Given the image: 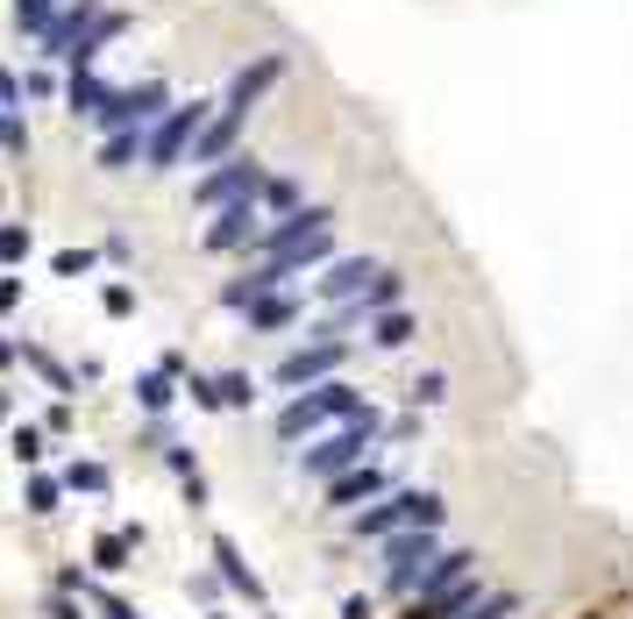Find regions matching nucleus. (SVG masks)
<instances>
[{
    "instance_id": "obj_11",
    "label": "nucleus",
    "mask_w": 633,
    "mask_h": 619,
    "mask_svg": "<svg viewBox=\"0 0 633 619\" xmlns=\"http://www.w3.org/2000/svg\"><path fill=\"white\" fill-rule=\"evenodd\" d=\"M264 229H270V214L256 200H243V207H221L214 221H207V235H200V250L207 256H256V243H264Z\"/></svg>"
},
{
    "instance_id": "obj_12",
    "label": "nucleus",
    "mask_w": 633,
    "mask_h": 619,
    "mask_svg": "<svg viewBox=\"0 0 633 619\" xmlns=\"http://www.w3.org/2000/svg\"><path fill=\"white\" fill-rule=\"evenodd\" d=\"M378 270H385L378 256H335V264L313 270L307 292L321 299V307H349V299H364V292H370V278H378Z\"/></svg>"
},
{
    "instance_id": "obj_37",
    "label": "nucleus",
    "mask_w": 633,
    "mask_h": 619,
    "mask_svg": "<svg viewBox=\"0 0 633 619\" xmlns=\"http://www.w3.org/2000/svg\"><path fill=\"white\" fill-rule=\"evenodd\" d=\"M164 463H171V477H200V456L186 442H164Z\"/></svg>"
},
{
    "instance_id": "obj_34",
    "label": "nucleus",
    "mask_w": 633,
    "mask_h": 619,
    "mask_svg": "<svg viewBox=\"0 0 633 619\" xmlns=\"http://www.w3.org/2000/svg\"><path fill=\"white\" fill-rule=\"evenodd\" d=\"M100 307H108L114 321H129V313H135V285H122V278H108V285H100Z\"/></svg>"
},
{
    "instance_id": "obj_41",
    "label": "nucleus",
    "mask_w": 633,
    "mask_h": 619,
    "mask_svg": "<svg viewBox=\"0 0 633 619\" xmlns=\"http://www.w3.org/2000/svg\"><path fill=\"white\" fill-rule=\"evenodd\" d=\"M192 598H200V606H214V598H221V570H207V577H192Z\"/></svg>"
},
{
    "instance_id": "obj_22",
    "label": "nucleus",
    "mask_w": 633,
    "mask_h": 619,
    "mask_svg": "<svg viewBox=\"0 0 633 619\" xmlns=\"http://www.w3.org/2000/svg\"><path fill=\"white\" fill-rule=\"evenodd\" d=\"M57 477H65V491H79V498H108V491H114V471H108L100 456H71Z\"/></svg>"
},
{
    "instance_id": "obj_27",
    "label": "nucleus",
    "mask_w": 633,
    "mask_h": 619,
    "mask_svg": "<svg viewBox=\"0 0 633 619\" xmlns=\"http://www.w3.org/2000/svg\"><path fill=\"white\" fill-rule=\"evenodd\" d=\"M29 250H36V229L29 221H0V270H22Z\"/></svg>"
},
{
    "instance_id": "obj_5",
    "label": "nucleus",
    "mask_w": 633,
    "mask_h": 619,
    "mask_svg": "<svg viewBox=\"0 0 633 619\" xmlns=\"http://www.w3.org/2000/svg\"><path fill=\"white\" fill-rule=\"evenodd\" d=\"M342 364H349V335H307L299 350H285L278 364H270L264 385L270 391H307V385H327V377H342Z\"/></svg>"
},
{
    "instance_id": "obj_21",
    "label": "nucleus",
    "mask_w": 633,
    "mask_h": 619,
    "mask_svg": "<svg viewBox=\"0 0 633 619\" xmlns=\"http://www.w3.org/2000/svg\"><path fill=\"white\" fill-rule=\"evenodd\" d=\"M8 456L22 463V471H43V456H51V428H43V420H14V428H8Z\"/></svg>"
},
{
    "instance_id": "obj_1",
    "label": "nucleus",
    "mask_w": 633,
    "mask_h": 619,
    "mask_svg": "<svg viewBox=\"0 0 633 619\" xmlns=\"http://www.w3.org/2000/svg\"><path fill=\"white\" fill-rule=\"evenodd\" d=\"M356 413H370V391L364 385H349V377H327V385H307V391H292V399L278 406V442H313V434H327V428H342V420H356Z\"/></svg>"
},
{
    "instance_id": "obj_28",
    "label": "nucleus",
    "mask_w": 633,
    "mask_h": 619,
    "mask_svg": "<svg viewBox=\"0 0 633 619\" xmlns=\"http://www.w3.org/2000/svg\"><path fill=\"white\" fill-rule=\"evenodd\" d=\"M65 8H71V0H14V29H22V36H43Z\"/></svg>"
},
{
    "instance_id": "obj_45",
    "label": "nucleus",
    "mask_w": 633,
    "mask_h": 619,
    "mask_svg": "<svg viewBox=\"0 0 633 619\" xmlns=\"http://www.w3.org/2000/svg\"><path fill=\"white\" fill-rule=\"evenodd\" d=\"M200 619H229V612H221V606H214V612H200Z\"/></svg>"
},
{
    "instance_id": "obj_7",
    "label": "nucleus",
    "mask_w": 633,
    "mask_h": 619,
    "mask_svg": "<svg viewBox=\"0 0 633 619\" xmlns=\"http://www.w3.org/2000/svg\"><path fill=\"white\" fill-rule=\"evenodd\" d=\"M264 164L249 157V150H235L229 164H214V172H200V186H192V207L200 214H221V207H243V200H256L264 192Z\"/></svg>"
},
{
    "instance_id": "obj_38",
    "label": "nucleus",
    "mask_w": 633,
    "mask_h": 619,
    "mask_svg": "<svg viewBox=\"0 0 633 619\" xmlns=\"http://www.w3.org/2000/svg\"><path fill=\"white\" fill-rule=\"evenodd\" d=\"M43 428H51V442H57V434H71V399H57L51 413H43Z\"/></svg>"
},
{
    "instance_id": "obj_26",
    "label": "nucleus",
    "mask_w": 633,
    "mask_h": 619,
    "mask_svg": "<svg viewBox=\"0 0 633 619\" xmlns=\"http://www.w3.org/2000/svg\"><path fill=\"white\" fill-rule=\"evenodd\" d=\"M356 307H364V321H370V313H391V307H406V278H399V270H378V278H370V292L356 299Z\"/></svg>"
},
{
    "instance_id": "obj_32",
    "label": "nucleus",
    "mask_w": 633,
    "mask_h": 619,
    "mask_svg": "<svg viewBox=\"0 0 633 619\" xmlns=\"http://www.w3.org/2000/svg\"><path fill=\"white\" fill-rule=\"evenodd\" d=\"M93 264H100L93 250H57V256H51V278H86Z\"/></svg>"
},
{
    "instance_id": "obj_13",
    "label": "nucleus",
    "mask_w": 633,
    "mask_h": 619,
    "mask_svg": "<svg viewBox=\"0 0 633 619\" xmlns=\"http://www.w3.org/2000/svg\"><path fill=\"white\" fill-rule=\"evenodd\" d=\"M285 71H292V65H285V51H264V57H249V65H243V71L229 79V93H221V108H235V114H256V100H264L270 86L285 79Z\"/></svg>"
},
{
    "instance_id": "obj_40",
    "label": "nucleus",
    "mask_w": 633,
    "mask_h": 619,
    "mask_svg": "<svg viewBox=\"0 0 633 619\" xmlns=\"http://www.w3.org/2000/svg\"><path fill=\"white\" fill-rule=\"evenodd\" d=\"M22 100H29V93H22V79H14V71L0 65V108H22Z\"/></svg>"
},
{
    "instance_id": "obj_39",
    "label": "nucleus",
    "mask_w": 633,
    "mask_h": 619,
    "mask_svg": "<svg viewBox=\"0 0 633 619\" xmlns=\"http://www.w3.org/2000/svg\"><path fill=\"white\" fill-rule=\"evenodd\" d=\"M342 619H378V598H364V592H349V598H342Z\"/></svg>"
},
{
    "instance_id": "obj_14",
    "label": "nucleus",
    "mask_w": 633,
    "mask_h": 619,
    "mask_svg": "<svg viewBox=\"0 0 633 619\" xmlns=\"http://www.w3.org/2000/svg\"><path fill=\"white\" fill-rule=\"evenodd\" d=\"M307 299H313V292H299V285H278V292H264V299H256V307L243 313L249 335H292V328L307 321Z\"/></svg>"
},
{
    "instance_id": "obj_33",
    "label": "nucleus",
    "mask_w": 633,
    "mask_h": 619,
    "mask_svg": "<svg viewBox=\"0 0 633 619\" xmlns=\"http://www.w3.org/2000/svg\"><path fill=\"white\" fill-rule=\"evenodd\" d=\"M22 93H29V100H65V79H57L51 65H36V71L22 79Z\"/></svg>"
},
{
    "instance_id": "obj_29",
    "label": "nucleus",
    "mask_w": 633,
    "mask_h": 619,
    "mask_svg": "<svg viewBox=\"0 0 633 619\" xmlns=\"http://www.w3.org/2000/svg\"><path fill=\"white\" fill-rule=\"evenodd\" d=\"M399 399H406V406H413V413H434V406H442V399H448V377H442V371H427V377H413V385H406V391H399Z\"/></svg>"
},
{
    "instance_id": "obj_31",
    "label": "nucleus",
    "mask_w": 633,
    "mask_h": 619,
    "mask_svg": "<svg viewBox=\"0 0 633 619\" xmlns=\"http://www.w3.org/2000/svg\"><path fill=\"white\" fill-rule=\"evenodd\" d=\"M512 612H520V592H485L463 619H512Z\"/></svg>"
},
{
    "instance_id": "obj_16",
    "label": "nucleus",
    "mask_w": 633,
    "mask_h": 619,
    "mask_svg": "<svg viewBox=\"0 0 633 619\" xmlns=\"http://www.w3.org/2000/svg\"><path fill=\"white\" fill-rule=\"evenodd\" d=\"M108 100H114V86L100 79L93 65H79V71L65 79V114H86V122H100V108H108Z\"/></svg>"
},
{
    "instance_id": "obj_15",
    "label": "nucleus",
    "mask_w": 633,
    "mask_h": 619,
    "mask_svg": "<svg viewBox=\"0 0 633 619\" xmlns=\"http://www.w3.org/2000/svg\"><path fill=\"white\" fill-rule=\"evenodd\" d=\"M243 122H249V114H235V108H214V122L200 129V143H192V164H200V172H214V164H229V157H235V143H243Z\"/></svg>"
},
{
    "instance_id": "obj_23",
    "label": "nucleus",
    "mask_w": 633,
    "mask_h": 619,
    "mask_svg": "<svg viewBox=\"0 0 633 619\" xmlns=\"http://www.w3.org/2000/svg\"><path fill=\"white\" fill-rule=\"evenodd\" d=\"M256 207H264L270 221H285V214H299V207H307V186H299L292 172H270L264 192H256Z\"/></svg>"
},
{
    "instance_id": "obj_43",
    "label": "nucleus",
    "mask_w": 633,
    "mask_h": 619,
    "mask_svg": "<svg viewBox=\"0 0 633 619\" xmlns=\"http://www.w3.org/2000/svg\"><path fill=\"white\" fill-rule=\"evenodd\" d=\"M14 364H22V342H14V335H0V371H14Z\"/></svg>"
},
{
    "instance_id": "obj_35",
    "label": "nucleus",
    "mask_w": 633,
    "mask_h": 619,
    "mask_svg": "<svg viewBox=\"0 0 633 619\" xmlns=\"http://www.w3.org/2000/svg\"><path fill=\"white\" fill-rule=\"evenodd\" d=\"M93 619H143V612H135L122 592H108V584H100V592H93Z\"/></svg>"
},
{
    "instance_id": "obj_10",
    "label": "nucleus",
    "mask_w": 633,
    "mask_h": 619,
    "mask_svg": "<svg viewBox=\"0 0 633 619\" xmlns=\"http://www.w3.org/2000/svg\"><path fill=\"white\" fill-rule=\"evenodd\" d=\"M186 399L200 406V413H249V406L264 399V385H256L249 371H192Z\"/></svg>"
},
{
    "instance_id": "obj_4",
    "label": "nucleus",
    "mask_w": 633,
    "mask_h": 619,
    "mask_svg": "<svg viewBox=\"0 0 633 619\" xmlns=\"http://www.w3.org/2000/svg\"><path fill=\"white\" fill-rule=\"evenodd\" d=\"M406 527H448V498L434 485H399V491H385L378 506L349 512L356 541H391V534H406Z\"/></svg>"
},
{
    "instance_id": "obj_20",
    "label": "nucleus",
    "mask_w": 633,
    "mask_h": 619,
    "mask_svg": "<svg viewBox=\"0 0 633 619\" xmlns=\"http://www.w3.org/2000/svg\"><path fill=\"white\" fill-rule=\"evenodd\" d=\"M143 150H149V129H114V135H100L93 164H100V172H129Z\"/></svg>"
},
{
    "instance_id": "obj_6",
    "label": "nucleus",
    "mask_w": 633,
    "mask_h": 619,
    "mask_svg": "<svg viewBox=\"0 0 633 619\" xmlns=\"http://www.w3.org/2000/svg\"><path fill=\"white\" fill-rule=\"evenodd\" d=\"M214 108H221V100H178V108L149 129V150H143L149 172H178V164H192V143H200L207 122H214Z\"/></svg>"
},
{
    "instance_id": "obj_18",
    "label": "nucleus",
    "mask_w": 633,
    "mask_h": 619,
    "mask_svg": "<svg viewBox=\"0 0 633 619\" xmlns=\"http://www.w3.org/2000/svg\"><path fill=\"white\" fill-rule=\"evenodd\" d=\"M364 328H370V350H385V356H391V350H413L420 313H413V307H391V313H370Z\"/></svg>"
},
{
    "instance_id": "obj_42",
    "label": "nucleus",
    "mask_w": 633,
    "mask_h": 619,
    "mask_svg": "<svg viewBox=\"0 0 633 619\" xmlns=\"http://www.w3.org/2000/svg\"><path fill=\"white\" fill-rule=\"evenodd\" d=\"M22 307V278H0V313H14Z\"/></svg>"
},
{
    "instance_id": "obj_44",
    "label": "nucleus",
    "mask_w": 633,
    "mask_h": 619,
    "mask_svg": "<svg viewBox=\"0 0 633 619\" xmlns=\"http://www.w3.org/2000/svg\"><path fill=\"white\" fill-rule=\"evenodd\" d=\"M8 420H14V391L0 385V428H8Z\"/></svg>"
},
{
    "instance_id": "obj_36",
    "label": "nucleus",
    "mask_w": 633,
    "mask_h": 619,
    "mask_svg": "<svg viewBox=\"0 0 633 619\" xmlns=\"http://www.w3.org/2000/svg\"><path fill=\"white\" fill-rule=\"evenodd\" d=\"M43 619H86V598H71V592H51V598H43Z\"/></svg>"
},
{
    "instance_id": "obj_3",
    "label": "nucleus",
    "mask_w": 633,
    "mask_h": 619,
    "mask_svg": "<svg viewBox=\"0 0 633 619\" xmlns=\"http://www.w3.org/2000/svg\"><path fill=\"white\" fill-rule=\"evenodd\" d=\"M442 549H448L442 527H406V534L378 541V592L399 598V606H413L420 584H427V570L442 563Z\"/></svg>"
},
{
    "instance_id": "obj_8",
    "label": "nucleus",
    "mask_w": 633,
    "mask_h": 619,
    "mask_svg": "<svg viewBox=\"0 0 633 619\" xmlns=\"http://www.w3.org/2000/svg\"><path fill=\"white\" fill-rule=\"evenodd\" d=\"M171 108H178V100H171V86H164V79L114 86V100L100 108V135H114V129H157Z\"/></svg>"
},
{
    "instance_id": "obj_25",
    "label": "nucleus",
    "mask_w": 633,
    "mask_h": 619,
    "mask_svg": "<svg viewBox=\"0 0 633 619\" xmlns=\"http://www.w3.org/2000/svg\"><path fill=\"white\" fill-rule=\"evenodd\" d=\"M22 506L36 512V520H51V512H65V477H57V471H29V485H22Z\"/></svg>"
},
{
    "instance_id": "obj_19",
    "label": "nucleus",
    "mask_w": 633,
    "mask_h": 619,
    "mask_svg": "<svg viewBox=\"0 0 633 619\" xmlns=\"http://www.w3.org/2000/svg\"><path fill=\"white\" fill-rule=\"evenodd\" d=\"M135 541H143L135 527H100V534H93V570H100V577H122L129 555H135Z\"/></svg>"
},
{
    "instance_id": "obj_9",
    "label": "nucleus",
    "mask_w": 633,
    "mask_h": 619,
    "mask_svg": "<svg viewBox=\"0 0 633 619\" xmlns=\"http://www.w3.org/2000/svg\"><path fill=\"white\" fill-rule=\"evenodd\" d=\"M385 491H399V471H391L385 456H370V463H356V471H342L335 485H321V506L327 512H364V506H378Z\"/></svg>"
},
{
    "instance_id": "obj_24",
    "label": "nucleus",
    "mask_w": 633,
    "mask_h": 619,
    "mask_svg": "<svg viewBox=\"0 0 633 619\" xmlns=\"http://www.w3.org/2000/svg\"><path fill=\"white\" fill-rule=\"evenodd\" d=\"M178 391H186V385H178L171 371H157V364L135 377V406H143V413H171V406H178Z\"/></svg>"
},
{
    "instance_id": "obj_2",
    "label": "nucleus",
    "mask_w": 633,
    "mask_h": 619,
    "mask_svg": "<svg viewBox=\"0 0 633 619\" xmlns=\"http://www.w3.org/2000/svg\"><path fill=\"white\" fill-rule=\"evenodd\" d=\"M378 449H385V413L370 406V413H356V420H342V428L313 434V442L299 449V477H313V485H335L342 471L370 463Z\"/></svg>"
},
{
    "instance_id": "obj_30",
    "label": "nucleus",
    "mask_w": 633,
    "mask_h": 619,
    "mask_svg": "<svg viewBox=\"0 0 633 619\" xmlns=\"http://www.w3.org/2000/svg\"><path fill=\"white\" fill-rule=\"evenodd\" d=\"M0 150H8V157H29V122H22V108H0Z\"/></svg>"
},
{
    "instance_id": "obj_17",
    "label": "nucleus",
    "mask_w": 633,
    "mask_h": 619,
    "mask_svg": "<svg viewBox=\"0 0 633 619\" xmlns=\"http://www.w3.org/2000/svg\"><path fill=\"white\" fill-rule=\"evenodd\" d=\"M214 570H221V584H229V592H243L249 606H264V577L243 563V549H235L229 534H214Z\"/></svg>"
}]
</instances>
